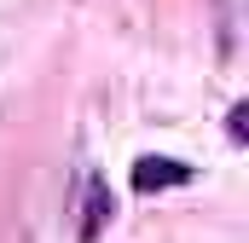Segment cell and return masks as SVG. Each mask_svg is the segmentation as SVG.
<instances>
[{
    "label": "cell",
    "mask_w": 249,
    "mask_h": 243,
    "mask_svg": "<svg viewBox=\"0 0 249 243\" xmlns=\"http://www.w3.org/2000/svg\"><path fill=\"white\" fill-rule=\"evenodd\" d=\"M191 168L186 162H174V156H145L139 168H133V185L139 191H162V185H186Z\"/></svg>",
    "instance_id": "6da1fadb"
},
{
    "label": "cell",
    "mask_w": 249,
    "mask_h": 243,
    "mask_svg": "<svg viewBox=\"0 0 249 243\" xmlns=\"http://www.w3.org/2000/svg\"><path fill=\"white\" fill-rule=\"evenodd\" d=\"M116 214V197H110V185L93 180L87 185V220H81V243H99V232H105V220Z\"/></svg>",
    "instance_id": "7a4b0ae2"
},
{
    "label": "cell",
    "mask_w": 249,
    "mask_h": 243,
    "mask_svg": "<svg viewBox=\"0 0 249 243\" xmlns=\"http://www.w3.org/2000/svg\"><path fill=\"white\" fill-rule=\"evenodd\" d=\"M244 116H249V104H232V139H244V133H249Z\"/></svg>",
    "instance_id": "3957f363"
}]
</instances>
